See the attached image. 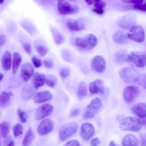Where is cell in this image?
<instances>
[{
  "instance_id": "10",
  "label": "cell",
  "mask_w": 146,
  "mask_h": 146,
  "mask_svg": "<svg viewBox=\"0 0 146 146\" xmlns=\"http://www.w3.org/2000/svg\"><path fill=\"white\" fill-rule=\"evenodd\" d=\"M55 123L53 121L48 118L43 120L38 127L37 131L40 135H46L53 129Z\"/></svg>"
},
{
  "instance_id": "3",
  "label": "cell",
  "mask_w": 146,
  "mask_h": 146,
  "mask_svg": "<svg viewBox=\"0 0 146 146\" xmlns=\"http://www.w3.org/2000/svg\"><path fill=\"white\" fill-rule=\"evenodd\" d=\"M146 58L145 52L133 51L127 55L126 61L133 66L141 68L145 65Z\"/></svg>"
},
{
  "instance_id": "22",
  "label": "cell",
  "mask_w": 146,
  "mask_h": 146,
  "mask_svg": "<svg viewBox=\"0 0 146 146\" xmlns=\"http://www.w3.org/2000/svg\"><path fill=\"white\" fill-rule=\"evenodd\" d=\"M139 144V141L137 138L131 134H128L125 135L122 141V145L123 146H137Z\"/></svg>"
},
{
  "instance_id": "52",
  "label": "cell",
  "mask_w": 146,
  "mask_h": 146,
  "mask_svg": "<svg viewBox=\"0 0 146 146\" xmlns=\"http://www.w3.org/2000/svg\"><path fill=\"white\" fill-rule=\"evenodd\" d=\"M116 145H117L116 144V143H115V142L114 141H111L110 143L109 146H116Z\"/></svg>"
},
{
  "instance_id": "46",
  "label": "cell",
  "mask_w": 146,
  "mask_h": 146,
  "mask_svg": "<svg viewBox=\"0 0 146 146\" xmlns=\"http://www.w3.org/2000/svg\"><path fill=\"white\" fill-rule=\"evenodd\" d=\"M100 143V141L98 138L96 137L92 139L91 141L90 144L92 146L98 145Z\"/></svg>"
},
{
  "instance_id": "6",
  "label": "cell",
  "mask_w": 146,
  "mask_h": 146,
  "mask_svg": "<svg viewBox=\"0 0 146 146\" xmlns=\"http://www.w3.org/2000/svg\"><path fill=\"white\" fill-rule=\"evenodd\" d=\"M57 8L59 13L62 15L76 14L80 10L78 6L72 5L68 2L62 0L58 1Z\"/></svg>"
},
{
  "instance_id": "14",
  "label": "cell",
  "mask_w": 146,
  "mask_h": 146,
  "mask_svg": "<svg viewBox=\"0 0 146 146\" xmlns=\"http://www.w3.org/2000/svg\"><path fill=\"white\" fill-rule=\"evenodd\" d=\"M95 129L93 126L89 123H84L81 125L80 134L82 137L85 140H88L94 135Z\"/></svg>"
},
{
  "instance_id": "31",
  "label": "cell",
  "mask_w": 146,
  "mask_h": 146,
  "mask_svg": "<svg viewBox=\"0 0 146 146\" xmlns=\"http://www.w3.org/2000/svg\"><path fill=\"white\" fill-rule=\"evenodd\" d=\"M13 130L14 136L17 137L23 134V126L21 124L17 123L14 126Z\"/></svg>"
},
{
  "instance_id": "37",
  "label": "cell",
  "mask_w": 146,
  "mask_h": 146,
  "mask_svg": "<svg viewBox=\"0 0 146 146\" xmlns=\"http://www.w3.org/2000/svg\"><path fill=\"white\" fill-rule=\"evenodd\" d=\"M139 138L140 145L146 146V135L145 133H142L139 135Z\"/></svg>"
},
{
  "instance_id": "21",
  "label": "cell",
  "mask_w": 146,
  "mask_h": 146,
  "mask_svg": "<svg viewBox=\"0 0 146 146\" xmlns=\"http://www.w3.org/2000/svg\"><path fill=\"white\" fill-rule=\"evenodd\" d=\"M67 25L70 30L74 31H81L85 28V27L83 24L73 19H69L68 20Z\"/></svg>"
},
{
  "instance_id": "20",
  "label": "cell",
  "mask_w": 146,
  "mask_h": 146,
  "mask_svg": "<svg viewBox=\"0 0 146 146\" xmlns=\"http://www.w3.org/2000/svg\"><path fill=\"white\" fill-rule=\"evenodd\" d=\"M12 56L11 52L8 50L4 53L1 60V65L3 69L6 71L9 70L11 68Z\"/></svg>"
},
{
  "instance_id": "12",
  "label": "cell",
  "mask_w": 146,
  "mask_h": 146,
  "mask_svg": "<svg viewBox=\"0 0 146 146\" xmlns=\"http://www.w3.org/2000/svg\"><path fill=\"white\" fill-rule=\"evenodd\" d=\"M53 108V106L49 104H45L40 106L36 111L35 119L40 120L48 116L52 112Z\"/></svg>"
},
{
  "instance_id": "50",
  "label": "cell",
  "mask_w": 146,
  "mask_h": 146,
  "mask_svg": "<svg viewBox=\"0 0 146 146\" xmlns=\"http://www.w3.org/2000/svg\"><path fill=\"white\" fill-rule=\"evenodd\" d=\"M87 3L89 5H90L93 3L92 0H85Z\"/></svg>"
},
{
  "instance_id": "25",
  "label": "cell",
  "mask_w": 146,
  "mask_h": 146,
  "mask_svg": "<svg viewBox=\"0 0 146 146\" xmlns=\"http://www.w3.org/2000/svg\"><path fill=\"white\" fill-rule=\"evenodd\" d=\"M22 58L20 55L17 52H15L13 54L12 65L13 73L15 74L21 64Z\"/></svg>"
},
{
  "instance_id": "29",
  "label": "cell",
  "mask_w": 146,
  "mask_h": 146,
  "mask_svg": "<svg viewBox=\"0 0 146 146\" xmlns=\"http://www.w3.org/2000/svg\"><path fill=\"white\" fill-rule=\"evenodd\" d=\"M10 100L9 93L4 92L0 97V106L4 108L6 107L9 104Z\"/></svg>"
},
{
  "instance_id": "26",
  "label": "cell",
  "mask_w": 146,
  "mask_h": 146,
  "mask_svg": "<svg viewBox=\"0 0 146 146\" xmlns=\"http://www.w3.org/2000/svg\"><path fill=\"white\" fill-rule=\"evenodd\" d=\"M35 137L34 133L31 128H30L26 133L23 142V145L27 146L32 142Z\"/></svg>"
},
{
  "instance_id": "7",
  "label": "cell",
  "mask_w": 146,
  "mask_h": 146,
  "mask_svg": "<svg viewBox=\"0 0 146 146\" xmlns=\"http://www.w3.org/2000/svg\"><path fill=\"white\" fill-rule=\"evenodd\" d=\"M127 35L129 39L137 42H142L145 37L143 28L141 26L138 25H133Z\"/></svg>"
},
{
  "instance_id": "18",
  "label": "cell",
  "mask_w": 146,
  "mask_h": 146,
  "mask_svg": "<svg viewBox=\"0 0 146 146\" xmlns=\"http://www.w3.org/2000/svg\"><path fill=\"white\" fill-rule=\"evenodd\" d=\"M46 76L41 72H37L33 74L32 82L35 88H38L42 86L45 82Z\"/></svg>"
},
{
  "instance_id": "43",
  "label": "cell",
  "mask_w": 146,
  "mask_h": 146,
  "mask_svg": "<svg viewBox=\"0 0 146 146\" xmlns=\"http://www.w3.org/2000/svg\"><path fill=\"white\" fill-rule=\"evenodd\" d=\"M106 5L105 3L102 0H100L98 2H95L94 4V6L96 8L103 9L105 7Z\"/></svg>"
},
{
  "instance_id": "9",
  "label": "cell",
  "mask_w": 146,
  "mask_h": 146,
  "mask_svg": "<svg viewBox=\"0 0 146 146\" xmlns=\"http://www.w3.org/2000/svg\"><path fill=\"white\" fill-rule=\"evenodd\" d=\"M139 92V89L137 86L133 85L127 86L123 91V98L126 103H131L137 98Z\"/></svg>"
},
{
  "instance_id": "39",
  "label": "cell",
  "mask_w": 146,
  "mask_h": 146,
  "mask_svg": "<svg viewBox=\"0 0 146 146\" xmlns=\"http://www.w3.org/2000/svg\"><path fill=\"white\" fill-rule=\"evenodd\" d=\"M55 42L57 45L62 44L64 41V37L60 34H57L54 36Z\"/></svg>"
},
{
  "instance_id": "35",
  "label": "cell",
  "mask_w": 146,
  "mask_h": 146,
  "mask_svg": "<svg viewBox=\"0 0 146 146\" xmlns=\"http://www.w3.org/2000/svg\"><path fill=\"white\" fill-rule=\"evenodd\" d=\"M32 60L34 65L36 68H39L41 65V61L37 56H33L32 58Z\"/></svg>"
},
{
  "instance_id": "56",
  "label": "cell",
  "mask_w": 146,
  "mask_h": 146,
  "mask_svg": "<svg viewBox=\"0 0 146 146\" xmlns=\"http://www.w3.org/2000/svg\"><path fill=\"white\" fill-rule=\"evenodd\" d=\"M1 145V139L0 138V146Z\"/></svg>"
},
{
  "instance_id": "5",
  "label": "cell",
  "mask_w": 146,
  "mask_h": 146,
  "mask_svg": "<svg viewBox=\"0 0 146 146\" xmlns=\"http://www.w3.org/2000/svg\"><path fill=\"white\" fill-rule=\"evenodd\" d=\"M78 125L76 122L71 121L64 124L59 130V138L60 141H64L68 139L76 132Z\"/></svg>"
},
{
  "instance_id": "51",
  "label": "cell",
  "mask_w": 146,
  "mask_h": 146,
  "mask_svg": "<svg viewBox=\"0 0 146 146\" xmlns=\"http://www.w3.org/2000/svg\"><path fill=\"white\" fill-rule=\"evenodd\" d=\"M15 142L13 140H12L7 146H13L15 145Z\"/></svg>"
},
{
  "instance_id": "16",
  "label": "cell",
  "mask_w": 146,
  "mask_h": 146,
  "mask_svg": "<svg viewBox=\"0 0 146 146\" xmlns=\"http://www.w3.org/2000/svg\"><path fill=\"white\" fill-rule=\"evenodd\" d=\"M52 97V95L48 90H43L36 94L33 100L35 103L40 104L50 100Z\"/></svg>"
},
{
  "instance_id": "33",
  "label": "cell",
  "mask_w": 146,
  "mask_h": 146,
  "mask_svg": "<svg viewBox=\"0 0 146 146\" xmlns=\"http://www.w3.org/2000/svg\"><path fill=\"white\" fill-rule=\"evenodd\" d=\"M17 113L18 116L20 121L23 123H26L27 121L25 113L21 109L19 108L17 110Z\"/></svg>"
},
{
  "instance_id": "54",
  "label": "cell",
  "mask_w": 146,
  "mask_h": 146,
  "mask_svg": "<svg viewBox=\"0 0 146 146\" xmlns=\"http://www.w3.org/2000/svg\"><path fill=\"white\" fill-rule=\"evenodd\" d=\"M5 0H0V5H2L4 3Z\"/></svg>"
},
{
  "instance_id": "32",
  "label": "cell",
  "mask_w": 146,
  "mask_h": 146,
  "mask_svg": "<svg viewBox=\"0 0 146 146\" xmlns=\"http://www.w3.org/2000/svg\"><path fill=\"white\" fill-rule=\"evenodd\" d=\"M36 48L38 54L42 57L44 56L48 51L46 47L42 46H38L36 47Z\"/></svg>"
},
{
  "instance_id": "53",
  "label": "cell",
  "mask_w": 146,
  "mask_h": 146,
  "mask_svg": "<svg viewBox=\"0 0 146 146\" xmlns=\"http://www.w3.org/2000/svg\"><path fill=\"white\" fill-rule=\"evenodd\" d=\"M4 77V76L3 74L1 73H0V82L1 81V80H2L3 78Z\"/></svg>"
},
{
  "instance_id": "42",
  "label": "cell",
  "mask_w": 146,
  "mask_h": 146,
  "mask_svg": "<svg viewBox=\"0 0 146 146\" xmlns=\"http://www.w3.org/2000/svg\"><path fill=\"white\" fill-rule=\"evenodd\" d=\"M122 1L125 3H133L135 4H137L143 3L144 0H122Z\"/></svg>"
},
{
  "instance_id": "47",
  "label": "cell",
  "mask_w": 146,
  "mask_h": 146,
  "mask_svg": "<svg viewBox=\"0 0 146 146\" xmlns=\"http://www.w3.org/2000/svg\"><path fill=\"white\" fill-rule=\"evenodd\" d=\"M6 40V37L3 35H0V47L2 46Z\"/></svg>"
},
{
  "instance_id": "28",
  "label": "cell",
  "mask_w": 146,
  "mask_h": 146,
  "mask_svg": "<svg viewBox=\"0 0 146 146\" xmlns=\"http://www.w3.org/2000/svg\"><path fill=\"white\" fill-rule=\"evenodd\" d=\"M34 93V90L31 86H27L23 89L21 96L25 99H29L31 97Z\"/></svg>"
},
{
  "instance_id": "45",
  "label": "cell",
  "mask_w": 146,
  "mask_h": 146,
  "mask_svg": "<svg viewBox=\"0 0 146 146\" xmlns=\"http://www.w3.org/2000/svg\"><path fill=\"white\" fill-rule=\"evenodd\" d=\"M80 112V110L78 108H74L71 111L70 115L71 117H74L78 115Z\"/></svg>"
},
{
  "instance_id": "17",
  "label": "cell",
  "mask_w": 146,
  "mask_h": 146,
  "mask_svg": "<svg viewBox=\"0 0 146 146\" xmlns=\"http://www.w3.org/2000/svg\"><path fill=\"white\" fill-rule=\"evenodd\" d=\"M104 84L101 79H98L91 82L89 85L90 92L92 94L104 92Z\"/></svg>"
},
{
  "instance_id": "11",
  "label": "cell",
  "mask_w": 146,
  "mask_h": 146,
  "mask_svg": "<svg viewBox=\"0 0 146 146\" xmlns=\"http://www.w3.org/2000/svg\"><path fill=\"white\" fill-rule=\"evenodd\" d=\"M92 69L98 73H102L105 69L106 63L104 57L101 55H98L94 56L91 62Z\"/></svg>"
},
{
  "instance_id": "49",
  "label": "cell",
  "mask_w": 146,
  "mask_h": 146,
  "mask_svg": "<svg viewBox=\"0 0 146 146\" xmlns=\"http://www.w3.org/2000/svg\"><path fill=\"white\" fill-rule=\"evenodd\" d=\"M93 11L98 14H102L103 13L104 11L103 9L98 8H95L93 9Z\"/></svg>"
},
{
  "instance_id": "2",
  "label": "cell",
  "mask_w": 146,
  "mask_h": 146,
  "mask_svg": "<svg viewBox=\"0 0 146 146\" xmlns=\"http://www.w3.org/2000/svg\"><path fill=\"white\" fill-rule=\"evenodd\" d=\"M75 41L78 47L84 50H89L96 45L98 40L94 35L88 34L82 37H76Z\"/></svg>"
},
{
  "instance_id": "24",
  "label": "cell",
  "mask_w": 146,
  "mask_h": 146,
  "mask_svg": "<svg viewBox=\"0 0 146 146\" xmlns=\"http://www.w3.org/2000/svg\"><path fill=\"white\" fill-rule=\"evenodd\" d=\"M88 93L87 86L84 82H80L77 86V94L78 98L81 99L85 97Z\"/></svg>"
},
{
  "instance_id": "1",
  "label": "cell",
  "mask_w": 146,
  "mask_h": 146,
  "mask_svg": "<svg viewBox=\"0 0 146 146\" xmlns=\"http://www.w3.org/2000/svg\"><path fill=\"white\" fill-rule=\"evenodd\" d=\"M141 120L133 116L129 117L122 119L119 123L120 129L124 131H137L142 126Z\"/></svg>"
},
{
  "instance_id": "30",
  "label": "cell",
  "mask_w": 146,
  "mask_h": 146,
  "mask_svg": "<svg viewBox=\"0 0 146 146\" xmlns=\"http://www.w3.org/2000/svg\"><path fill=\"white\" fill-rule=\"evenodd\" d=\"M58 80L56 77L52 74H49L46 77L45 82L48 86L53 88L57 84Z\"/></svg>"
},
{
  "instance_id": "15",
  "label": "cell",
  "mask_w": 146,
  "mask_h": 146,
  "mask_svg": "<svg viewBox=\"0 0 146 146\" xmlns=\"http://www.w3.org/2000/svg\"><path fill=\"white\" fill-rule=\"evenodd\" d=\"M132 112L135 115L141 118H145L146 116V104L142 102L136 104L131 108Z\"/></svg>"
},
{
  "instance_id": "36",
  "label": "cell",
  "mask_w": 146,
  "mask_h": 146,
  "mask_svg": "<svg viewBox=\"0 0 146 146\" xmlns=\"http://www.w3.org/2000/svg\"><path fill=\"white\" fill-rule=\"evenodd\" d=\"M134 9L141 11L145 12L146 11V4L145 3L135 4L133 6Z\"/></svg>"
},
{
  "instance_id": "40",
  "label": "cell",
  "mask_w": 146,
  "mask_h": 146,
  "mask_svg": "<svg viewBox=\"0 0 146 146\" xmlns=\"http://www.w3.org/2000/svg\"><path fill=\"white\" fill-rule=\"evenodd\" d=\"M43 65L47 68H50L53 65L54 62L52 60L49 58L45 59L43 61Z\"/></svg>"
},
{
  "instance_id": "13",
  "label": "cell",
  "mask_w": 146,
  "mask_h": 146,
  "mask_svg": "<svg viewBox=\"0 0 146 146\" xmlns=\"http://www.w3.org/2000/svg\"><path fill=\"white\" fill-rule=\"evenodd\" d=\"M34 72V68L31 64L29 62L24 63L21 69V75L23 81L27 82L29 80L32 76Z\"/></svg>"
},
{
  "instance_id": "34",
  "label": "cell",
  "mask_w": 146,
  "mask_h": 146,
  "mask_svg": "<svg viewBox=\"0 0 146 146\" xmlns=\"http://www.w3.org/2000/svg\"><path fill=\"white\" fill-rule=\"evenodd\" d=\"M137 82L138 84L144 88H146V74H143L139 75Z\"/></svg>"
},
{
  "instance_id": "41",
  "label": "cell",
  "mask_w": 146,
  "mask_h": 146,
  "mask_svg": "<svg viewBox=\"0 0 146 146\" xmlns=\"http://www.w3.org/2000/svg\"><path fill=\"white\" fill-rule=\"evenodd\" d=\"M80 145L79 142L76 139L71 140L66 143L64 146H79Z\"/></svg>"
},
{
  "instance_id": "48",
  "label": "cell",
  "mask_w": 146,
  "mask_h": 146,
  "mask_svg": "<svg viewBox=\"0 0 146 146\" xmlns=\"http://www.w3.org/2000/svg\"><path fill=\"white\" fill-rule=\"evenodd\" d=\"M3 142V145H7L9 143L12 141V137H6Z\"/></svg>"
},
{
  "instance_id": "8",
  "label": "cell",
  "mask_w": 146,
  "mask_h": 146,
  "mask_svg": "<svg viewBox=\"0 0 146 146\" xmlns=\"http://www.w3.org/2000/svg\"><path fill=\"white\" fill-rule=\"evenodd\" d=\"M102 105V101L99 98L96 97L92 99L85 109L84 117L86 119L93 117L100 108Z\"/></svg>"
},
{
  "instance_id": "4",
  "label": "cell",
  "mask_w": 146,
  "mask_h": 146,
  "mask_svg": "<svg viewBox=\"0 0 146 146\" xmlns=\"http://www.w3.org/2000/svg\"><path fill=\"white\" fill-rule=\"evenodd\" d=\"M120 77L125 82L131 83L137 82L140 75L139 71L136 69L127 67L121 69L119 71Z\"/></svg>"
},
{
  "instance_id": "38",
  "label": "cell",
  "mask_w": 146,
  "mask_h": 146,
  "mask_svg": "<svg viewBox=\"0 0 146 146\" xmlns=\"http://www.w3.org/2000/svg\"><path fill=\"white\" fill-rule=\"evenodd\" d=\"M70 71L69 69L68 68H64L62 69L60 71V76L63 78L67 77L69 75Z\"/></svg>"
},
{
  "instance_id": "55",
  "label": "cell",
  "mask_w": 146,
  "mask_h": 146,
  "mask_svg": "<svg viewBox=\"0 0 146 146\" xmlns=\"http://www.w3.org/2000/svg\"><path fill=\"white\" fill-rule=\"evenodd\" d=\"M100 0H95V2H98Z\"/></svg>"
},
{
  "instance_id": "44",
  "label": "cell",
  "mask_w": 146,
  "mask_h": 146,
  "mask_svg": "<svg viewBox=\"0 0 146 146\" xmlns=\"http://www.w3.org/2000/svg\"><path fill=\"white\" fill-rule=\"evenodd\" d=\"M23 47L27 53L30 54L31 53V48L30 44L27 43H25L23 45Z\"/></svg>"
},
{
  "instance_id": "27",
  "label": "cell",
  "mask_w": 146,
  "mask_h": 146,
  "mask_svg": "<svg viewBox=\"0 0 146 146\" xmlns=\"http://www.w3.org/2000/svg\"><path fill=\"white\" fill-rule=\"evenodd\" d=\"M10 129L9 123L7 121H4L0 124V135L3 138H5L8 134Z\"/></svg>"
},
{
  "instance_id": "23",
  "label": "cell",
  "mask_w": 146,
  "mask_h": 146,
  "mask_svg": "<svg viewBox=\"0 0 146 146\" xmlns=\"http://www.w3.org/2000/svg\"><path fill=\"white\" fill-rule=\"evenodd\" d=\"M127 52L125 49H122L117 51L114 55V59L116 62L122 63L126 61L127 56Z\"/></svg>"
},
{
  "instance_id": "19",
  "label": "cell",
  "mask_w": 146,
  "mask_h": 146,
  "mask_svg": "<svg viewBox=\"0 0 146 146\" xmlns=\"http://www.w3.org/2000/svg\"><path fill=\"white\" fill-rule=\"evenodd\" d=\"M112 38L115 42L120 44L126 43L129 39L127 34L122 30H119L115 32L113 35Z\"/></svg>"
}]
</instances>
